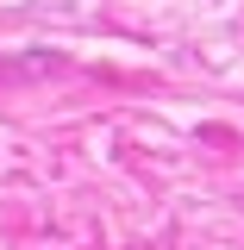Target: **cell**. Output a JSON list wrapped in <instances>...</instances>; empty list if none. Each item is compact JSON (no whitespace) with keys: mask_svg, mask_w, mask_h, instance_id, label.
I'll use <instances>...</instances> for the list:
<instances>
[]
</instances>
